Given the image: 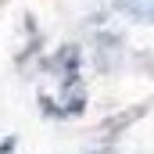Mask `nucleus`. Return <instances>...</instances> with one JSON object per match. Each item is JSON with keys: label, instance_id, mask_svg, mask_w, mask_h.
Listing matches in <instances>:
<instances>
[{"label": "nucleus", "instance_id": "1", "mask_svg": "<svg viewBox=\"0 0 154 154\" xmlns=\"http://www.w3.org/2000/svg\"><path fill=\"white\" fill-rule=\"evenodd\" d=\"M115 7L133 22H154V0H115Z\"/></svg>", "mask_w": 154, "mask_h": 154}]
</instances>
